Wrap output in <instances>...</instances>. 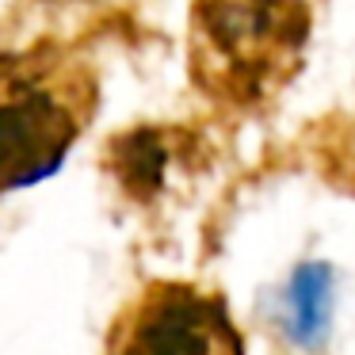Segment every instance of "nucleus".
<instances>
[{
	"mask_svg": "<svg viewBox=\"0 0 355 355\" xmlns=\"http://www.w3.org/2000/svg\"><path fill=\"white\" fill-rule=\"evenodd\" d=\"M317 0H187V77L218 111H268L306 69Z\"/></svg>",
	"mask_w": 355,
	"mask_h": 355,
	"instance_id": "1",
	"label": "nucleus"
},
{
	"mask_svg": "<svg viewBox=\"0 0 355 355\" xmlns=\"http://www.w3.org/2000/svg\"><path fill=\"white\" fill-rule=\"evenodd\" d=\"M100 111V73L58 39L0 50V195L62 168Z\"/></svg>",
	"mask_w": 355,
	"mask_h": 355,
	"instance_id": "2",
	"label": "nucleus"
},
{
	"mask_svg": "<svg viewBox=\"0 0 355 355\" xmlns=\"http://www.w3.org/2000/svg\"><path fill=\"white\" fill-rule=\"evenodd\" d=\"M107 355H245L225 298L191 283H149L107 336Z\"/></svg>",
	"mask_w": 355,
	"mask_h": 355,
	"instance_id": "3",
	"label": "nucleus"
},
{
	"mask_svg": "<svg viewBox=\"0 0 355 355\" xmlns=\"http://www.w3.org/2000/svg\"><path fill=\"white\" fill-rule=\"evenodd\" d=\"M184 138L172 126H134L107 141V168L130 199L149 202L164 187L176 141Z\"/></svg>",
	"mask_w": 355,
	"mask_h": 355,
	"instance_id": "4",
	"label": "nucleus"
},
{
	"mask_svg": "<svg viewBox=\"0 0 355 355\" xmlns=\"http://www.w3.org/2000/svg\"><path fill=\"white\" fill-rule=\"evenodd\" d=\"M283 324L298 347H321L332 324V268L302 263L283 294Z\"/></svg>",
	"mask_w": 355,
	"mask_h": 355,
	"instance_id": "5",
	"label": "nucleus"
}]
</instances>
